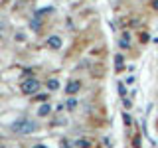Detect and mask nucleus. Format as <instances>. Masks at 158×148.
<instances>
[{
	"instance_id": "obj_1",
	"label": "nucleus",
	"mask_w": 158,
	"mask_h": 148,
	"mask_svg": "<svg viewBox=\"0 0 158 148\" xmlns=\"http://www.w3.org/2000/svg\"><path fill=\"white\" fill-rule=\"evenodd\" d=\"M12 130L18 132V134H32L36 130V122H32L30 118H20L12 125Z\"/></svg>"
},
{
	"instance_id": "obj_2",
	"label": "nucleus",
	"mask_w": 158,
	"mask_h": 148,
	"mask_svg": "<svg viewBox=\"0 0 158 148\" xmlns=\"http://www.w3.org/2000/svg\"><path fill=\"white\" fill-rule=\"evenodd\" d=\"M40 91V81L38 79H26V81L22 83V93L24 95H36V93Z\"/></svg>"
},
{
	"instance_id": "obj_3",
	"label": "nucleus",
	"mask_w": 158,
	"mask_h": 148,
	"mask_svg": "<svg viewBox=\"0 0 158 148\" xmlns=\"http://www.w3.org/2000/svg\"><path fill=\"white\" fill-rule=\"evenodd\" d=\"M79 89H81V83H79V79H73V81H69V83H67L65 93H67V95H75Z\"/></svg>"
},
{
	"instance_id": "obj_4",
	"label": "nucleus",
	"mask_w": 158,
	"mask_h": 148,
	"mask_svg": "<svg viewBox=\"0 0 158 148\" xmlns=\"http://www.w3.org/2000/svg\"><path fill=\"white\" fill-rule=\"evenodd\" d=\"M48 47L59 49V47H61V39H59L57 36H49V38H48Z\"/></svg>"
},
{
	"instance_id": "obj_5",
	"label": "nucleus",
	"mask_w": 158,
	"mask_h": 148,
	"mask_svg": "<svg viewBox=\"0 0 158 148\" xmlns=\"http://www.w3.org/2000/svg\"><path fill=\"white\" fill-rule=\"evenodd\" d=\"M49 111H52V107H49V105H42V107L38 109V115L40 117H46V115H49Z\"/></svg>"
},
{
	"instance_id": "obj_6",
	"label": "nucleus",
	"mask_w": 158,
	"mask_h": 148,
	"mask_svg": "<svg viewBox=\"0 0 158 148\" xmlns=\"http://www.w3.org/2000/svg\"><path fill=\"white\" fill-rule=\"evenodd\" d=\"M48 87H49V89H52V91H56V89L59 87V83L56 81V79H52V81H49V83H48Z\"/></svg>"
},
{
	"instance_id": "obj_7",
	"label": "nucleus",
	"mask_w": 158,
	"mask_h": 148,
	"mask_svg": "<svg viewBox=\"0 0 158 148\" xmlns=\"http://www.w3.org/2000/svg\"><path fill=\"white\" fill-rule=\"evenodd\" d=\"M115 59H117V67L121 69V67H123V56H117Z\"/></svg>"
},
{
	"instance_id": "obj_8",
	"label": "nucleus",
	"mask_w": 158,
	"mask_h": 148,
	"mask_svg": "<svg viewBox=\"0 0 158 148\" xmlns=\"http://www.w3.org/2000/svg\"><path fill=\"white\" fill-rule=\"evenodd\" d=\"M77 144L83 146V148H89V140H77Z\"/></svg>"
},
{
	"instance_id": "obj_9",
	"label": "nucleus",
	"mask_w": 158,
	"mask_h": 148,
	"mask_svg": "<svg viewBox=\"0 0 158 148\" xmlns=\"http://www.w3.org/2000/svg\"><path fill=\"white\" fill-rule=\"evenodd\" d=\"M67 107H69V109H75V101H73V99H71V101L67 103Z\"/></svg>"
},
{
	"instance_id": "obj_10",
	"label": "nucleus",
	"mask_w": 158,
	"mask_h": 148,
	"mask_svg": "<svg viewBox=\"0 0 158 148\" xmlns=\"http://www.w3.org/2000/svg\"><path fill=\"white\" fill-rule=\"evenodd\" d=\"M61 148H69V144H67V140H63V142H61Z\"/></svg>"
},
{
	"instance_id": "obj_11",
	"label": "nucleus",
	"mask_w": 158,
	"mask_h": 148,
	"mask_svg": "<svg viewBox=\"0 0 158 148\" xmlns=\"http://www.w3.org/2000/svg\"><path fill=\"white\" fill-rule=\"evenodd\" d=\"M152 6H154V8L158 10V0H154V2H152Z\"/></svg>"
},
{
	"instance_id": "obj_12",
	"label": "nucleus",
	"mask_w": 158,
	"mask_h": 148,
	"mask_svg": "<svg viewBox=\"0 0 158 148\" xmlns=\"http://www.w3.org/2000/svg\"><path fill=\"white\" fill-rule=\"evenodd\" d=\"M34 148H48V146H44V144H36Z\"/></svg>"
}]
</instances>
